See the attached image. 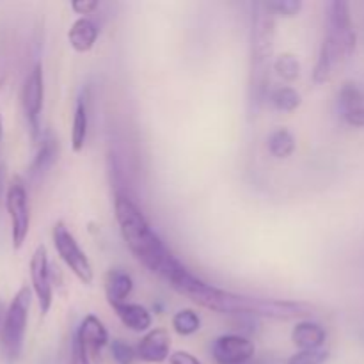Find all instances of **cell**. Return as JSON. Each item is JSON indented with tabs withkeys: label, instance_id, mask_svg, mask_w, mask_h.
<instances>
[{
	"label": "cell",
	"instance_id": "9a60e30c",
	"mask_svg": "<svg viewBox=\"0 0 364 364\" xmlns=\"http://www.w3.org/2000/svg\"><path fill=\"white\" fill-rule=\"evenodd\" d=\"M98 25L91 20V18H78L73 21V25L68 31V41H70L71 48L78 53L91 52L92 46L96 45L98 39Z\"/></svg>",
	"mask_w": 364,
	"mask_h": 364
},
{
	"label": "cell",
	"instance_id": "ac0fdd59",
	"mask_svg": "<svg viewBox=\"0 0 364 364\" xmlns=\"http://www.w3.org/2000/svg\"><path fill=\"white\" fill-rule=\"evenodd\" d=\"M132 290H134V279L128 272L119 269H112L105 274V294L110 308L117 304L128 302Z\"/></svg>",
	"mask_w": 364,
	"mask_h": 364
},
{
	"label": "cell",
	"instance_id": "6da1fadb",
	"mask_svg": "<svg viewBox=\"0 0 364 364\" xmlns=\"http://www.w3.org/2000/svg\"><path fill=\"white\" fill-rule=\"evenodd\" d=\"M164 279L169 287L180 295L191 299L194 304L217 313L228 315L252 316V318H272V320H295L306 318L313 313V306L302 301H283V299L252 297V295L235 294L223 290L213 284L205 283L196 277L176 256L171 258L166 270L162 272Z\"/></svg>",
	"mask_w": 364,
	"mask_h": 364
},
{
	"label": "cell",
	"instance_id": "f546056e",
	"mask_svg": "<svg viewBox=\"0 0 364 364\" xmlns=\"http://www.w3.org/2000/svg\"><path fill=\"white\" fill-rule=\"evenodd\" d=\"M4 191H7L6 188V167H4V164H0V201H2Z\"/></svg>",
	"mask_w": 364,
	"mask_h": 364
},
{
	"label": "cell",
	"instance_id": "277c9868",
	"mask_svg": "<svg viewBox=\"0 0 364 364\" xmlns=\"http://www.w3.org/2000/svg\"><path fill=\"white\" fill-rule=\"evenodd\" d=\"M355 45L358 34L352 23L350 6L345 0H333L327 4V28L320 50H323L336 66L354 53Z\"/></svg>",
	"mask_w": 364,
	"mask_h": 364
},
{
	"label": "cell",
	"instance_id": "3957f363",
	"mask_svg": "<svg viewBox=\"0 0 364 364\" xmlns=\"http://www.w3.org/2000/svg\"><path fill=\"white\" fill-rule=\"evenodd\" d=\"M251 66H249L247 110L249 116H258L269 96L270 68L274 66V39L276 16L267 9L265 2L251 6Z\"/></svg>",
	"mask_w": 364,
	"mask_h": 364
},
{
	"label": "cell",
	"instance_id": "4fadbf2b",
	"mask_svg": "<svg viewBox=\"0 0 364 364\" xmlns=\"http://www.w3.org/2000/svg\"><path fill=\"white\" fill-rule=\"evenodd\" d=\"M75 334L80 338V341L89 350V355L95 359H98L103 348L110 345L109 331L96 315H85Z\"/></svg>",
	"mask_w": 364,
	"mask_h": 364
},
{
	"label": "cell",
	"instance_id": "f1b7e54d",
	"mask_svg": "<svg viewBox=\"0 0 364 364\" xmlns=\"http://www.w3.org/2000/svg\"><path fill=\"white\" fill-rule=\"evenodd\" d=\"M169 364H203L196 355H192L187 350H178L174 354H171Z\"/></svg>",
	"mask_w": 364,
	"mask_h": 364
},
{
	"label": "cell",
	"instance_id": "1f68e13d",
	"mask_svg": "<svg viewBox=\"0 0 364 364\" xmlns=\"http://www.w3.org/2000/svg\"><path fill=\"white\" fill-rule=\"evenodd\" d=\"M2 137H4V121H2V114H0V144H2Z\"/></svg>",
	"mask_w": 364,
	"mask_h": 364
},
{
	"label": "cell",
	"instance_id": "4316f807",
	"mask_svg": "<svg viewBox=\"0 0 364 364\" xmlns=\"http://www.w3.org/2000/svg\"><path fill=\"white\" fill-rule=\"evenodd\" d=\"M68 364H92L89 350L85 348V345L82 343L80 338L73 333L71 336V347H70V359Z\"/></svg>",
	"mask_w": 364,
	"mask_h": 364
},
{
	"label": "cell",
	"instance_id": "52a82bcc",
	"mask_svg": "<svg viewBox=\"0 0 364 364\" xmlns=\"http://www.w3.org/2000/svg\"><path fill=\"white\" fill-rule=\"evenodd\" d=\"M6 210L11 219V238L13 247L20 249L27 240L28 230H31V205H28L27 187L21 178L14 176L6 191Z\"/></svg>",
	"mask_w": 364,
	"mask_h": 364
},
{
	"label": "cell",
	"instance_id": "8fae6325",
	"mask_svg": "<svg viewBox=\"0 0 364 364\" xmlns=\"http://www.w3.org/2000/svg\"><path fill=\"white\" fill-rule=\"evenodd\" d=\"M137 359L148 364H162L171 358V336L166 329H151L135 347Z\"/></svg>",
	"mask_w": 364,
	"mask_h": 364
},
{
	"label": "cell",
	"instance_id": "ffe728a7",
	"mask_svg": "<svg viewBox=\"0 0 364 364\" xmlns=\"http://www.w3.org/2000/svg\"><path fill=\"white\" fill-rule=\"evenodd\" d=\"M269 151L276 159H288L295 151V137L287 128H277L269 135Z\"/></svg>",
	"mask_w": 364,
	"mask_h": 364
},
{
	"label": "cell",
	"instance_id": "83f0119b",
	"mask_svg": "<svg viewBox=\"0 0 364 364\" xmlns=\"http://www.w3.org/2000/svg\"><path fill=\"white\" fill-rule=\"evenodd\" d=\"M100 7V2L96 0H73L71 2V9L77 14H82V18H87L89 14L95 13Z\"/></svg>",
	"mask_w": 364,
	"mask_h": 364
},
{
	"label": "cell",
	"instance_id": "44dd1931",
	"mask_svg": "<svg viewBox=\"0 0 364 364\" xmlns=\"http://www.w3.org/2000/svg\"><path fill=\"white\" fill-rule=\"evenodd\" d=\"M270 103L279 112H294L295 109L301 107L302 98L297 89L290 87V85H283V87H277L270 92Z\"/></svg>",
	"mask_w": 364,
	"mask_h": 364
},
{
	"label": "cell",
	"instance_id": "d4e9b609",
	"mask_svg": "<svg viewBox=\"0 0 364 364\" xmlns=\"http://www.w3.org/2000/svg\"><path fill=\"white\" fill-rule=\"evenodd\" d=\"M110 355L116 361V364H134L137 361V352L132 345H128L123 340H112V343L109 345Z\"/></svg>",
	"mask_w": 364,
	"mask_h": 364
},
{
	"label": "cell",
	"instance_id": "d6986e66",
	"mask_svg": "<svg viewBox=\"0 0 364 364\" xmlns=\"http://www.w3.org/2000/svg\"><path fill=\"white\" fill-rule=\"evenodd\" d=\"M89 132V114H87V103L84 98L77 102L73 114V124H71V149L75 153H80L84 149L85 141H87Z\"/></svg>",
	"mask_w": 364,
	"mask_h": 364
},
{
	"label": "cell",
	"instance_id": "ba28073f",
	"mask_svg": "<svg viewBox=\"0 0 364 364\" xmlns=\"http://www.w3.org/2000/svg\"><path fill=\"white\" fill-rule=\"evenodd\" d=\"M45 102V77H43L41 64H34L32 70L23 80L21 87V109H23L25 119L31 127V134L34 141L41 139V110Z\"/></svg>",
	"mask_w": 364,
	"mask_h": 364
},
{
	"label": "cell",
	"instance_id": "5bb4252c",
	"mask_svg": "<svg viewBox=\"0 0 364 364\" xmlns=\"http://www.w3.org/2000/svg\"><path fill=\"white\" fill-rule=\"evenodd\" d=\"M327 340V331L313 320H302L291 331V341L299 350H320Z\"/></svg>",
	"mask_w": 364,
	"mask_h": 364
},
{
	"label": "cell",
	"instance_id": "484cf974",
	"mask_svg": "<svg viewBox=\"0 0 364 364\" xmlns=\"http://www.w3.org/2000/svg\"><path fill=\"white\" fill-rule=\"evenodd\" d=\"M329 359V350L320 348V350H299L288 359L287 364H326Z\"/></svg>",
	"mask_w": 364,
	"mask_h": 364
},
{
	"label": "cell",
	"instance_id": "8992f818",
	"mask_svg": "<svg viewBox=\"0 0 364 364\" xmlns=\"http://www.w3.org/2000/svg\"><path fill=\"white\" fill-rule=\"evenodd\" d=\"M52 240L53 247H55L57 255L63 259L64 265L73 272V276L77 277L80 283L87 284L89 287V284L95 281V270H92V265L91 262H89L87 255L82 251L77 238L73 237L70 228H68L63 220H57V223L53 224Z\"/></svg>",
	"mask_w": 364,
	"mask_h": 364
},
{
	"label": "cell",
	"instance_id": "e0dca14e",
	"mask_svg": "<svg viewBox=\"0 0 364 364\" xmlns=\"http://www.w3.org/2000/svg\"><path fill=\"white\" fill-rule=\"evenodd\" d=\"M117 318L121 320L124 327H128L134 333H148L151 331L153 316L144 306L134 304V302H123V304L114 306Z\"/></svg>",
	"mask_w": 364,
	"mask_h": 364
},
{
	"label": "cell",
	"instance_id": "7402d4cb",
	"mask_svg": "<svg viewBox=\"0 0 364 364\" xmlns=\"http://www.w3.org/2000/svg\"><path fill=\"white\" fill-rule=\"evenodd\" d=\"M274 71L279 75L283 80L294 82L301 77V63H299L297 55L290 52H284L274 59Z\"/></svg>",
	"mask_w": 364,
	"mask_h": 364
},
{
	"label": "cell",
	"instance_id": "603a6c76",
	"mask_svg": "<svg viewBox=\"0 0 364 364\" xmlns=\"http://www.w3.org/2000/svg\"><path fill=\"white\" fill-rule=\"evenodd\" d=\"M173 327L180 336H192L201 329V318L194 309H180L173 316Z\"/></svg>",
	"mask_w": 364,
	"mask_h": 364
},
{
	"label": "cell",
	"instance_id": "9c48e42d",
	"mask_svg": "<svg viewBox=\"0 0 364 364\" xmlns=\"http://www.w3.org/2000/svg\"><path fill=\"white\" fill-rule=\"evenodd\" d=\"M31 283L32 291L38 299V306L41 315H48L53 304V284H52V270H50L48 251L45 245H38L31 258Z\"/></svg>",
	"mask_w": 364,
	"mask_h": 364
},
{
	"label": "cell",
	"instance_id": "5b68a950",
	"mask_svg": "<svg viewBox=\"0 0 364 364\" xmlns=\"http://www.w3.org/2000/svg\"><path fill=\"white\" fill-rule=\"evenodd\" d=\"M31 304L32 290L23 287L16 291L9 308L6 309L2 329H0V352L7 364H14L21 358Z\"/></svg>",
	"mask_w": 364,
	"mask_h": 364
},
{
	"label": "cell",
	"instance_id": "7c38bea8",
	"mask_svg": "<svg viewBox=\"0 0 364 364\" xmlns=\"http://www.w3.org/2000/svg\"><path fill=\"white\" fill-rule=\"evenodd\" d=\"M338 105L350 127L364 128V95L354 82H345L338 92Z\"/></svg>",
	"mask_w": 364,
	"mask_h": 364
},
{
	"label": "cell",
	"instance_id": "2e32d148",
	"mask_svg": "<svg viewBox=\"0 0 364 364\" xmlns=\"http://www.w3.org/2000/svg\"><path fill=\"white\" fill-rule=\"evenodd\" d=\"M59 159V141L53 134L46 132L38 141V153L31 166V174L34 178H41L43 174L52 169L53 164Z\"/></svg>",
	"mask_w": 364,
	"mask_h": 364
},
{
	"label": "cell",
	"instance_id": "7a4b0ae2",
	"mask_svg": "<svg viewBox=\"0 0 364 364\" xmlns=\"http://www.w3.org/2000/svg\"><path fill=\"white\" fill-rule=\"evenodd\" d=\"M114 212H116L121 237L135 259L144 265L149 272L162 276L167 263L174 255L166 247L162 238L156 235L141 208L127 194L117 192L114 199Z\"/></svg>",
	"mask_w": 364,
	"mask_h": 364
},
{
	"label": "cell",
	"instance_id": "30bf717a",
	"mask_svg": "<svg viewBox=\"0 0 364 364\" xmlns=\"http://www.w3.org/2000/svg\"><path fill=\"white\" fill-rule=\"evenodd\" d=\"M255 352V343L244 334H223L212 343V358L217 364H247Z\"/></svg>",
	"mask_w": 364,
	"mask_h": 364
},
{
	"label": "cell",
	"instance_id": "4dcf8cb0",
	"mask_svg": "<svg viewBox=\"0 0 364 364\" xmlns=\"http://www.w3.org/2000/svg\"><path fill=\"white\" fill-rule=\"evenodd\" d=\"M4 316H6V308H4V302L0 301V329H2L4 323Z\"/></svg>",
	"mask_w": 364,
	"mask_h": 364
},
{
	"label": "cell",
	"instance_id": "cb8c5ba5",
	"mask_svg": "<svg viewBox=\"0 0 364 364\" xmlns=\"http://www.w3.org/2000/svg\"><path fill=\"white\" fill-rule=\"evenodd\" d=\"M267 9L274 14V16H284V18H294L301 13L302 2L301 0H270L265 2Z\"/></svg>",
	"mask_w": 364,
	"mask_h": 364
}]
</instances>
